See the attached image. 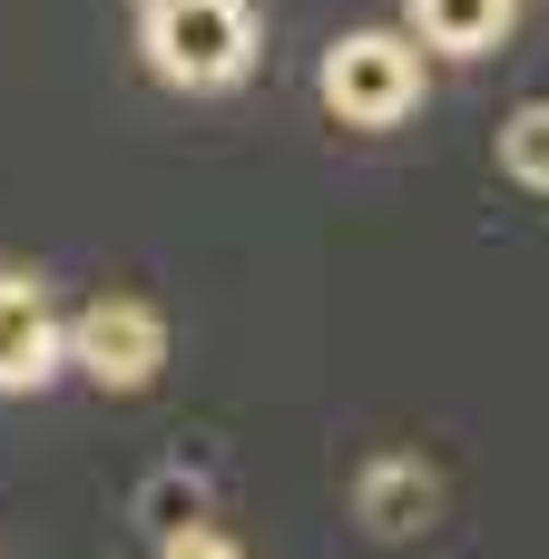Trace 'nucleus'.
<instances>
[{
  "instance_id": "obj_1",
  "label": "nucleus",
  "mask_w": 549,
  "mask_h": 559,
  "mask_svg": "<svg viewBox=\"0 0 549 559\" xmlns=\"http://www.w3.org/2000/svg\"><path fill=\"white\" fill-rule=\"evenodd\" d=\"M138 49L167 88H246L265 29H255V0H167V10H138Z\"/></svg>"
},
{
  "instance_id": "obj_2",
  "label": "nucleus",
  "mask_w": 549,
  "mask_h": 559,
  "mask_svg": "<svg viewBox=\"0 0 549 559\" xmlns=\"http://www.w3.org/2000/svg\"><path fill=\"white\" fill-rule=\"evenodd\" d=\"M314 88H324V108L344 128H403L422 108V88H432V49L413 29H344L324 49Z\"/></svg>"
},
{
  "instance_id": "obj_3",
  "label": "nucleus",
  "mask_w": 549,
  "mask_h": 559,
  "mask_svg": "<svg viewBox=\"0 0 549 559\" xmlns=\"http://www.w3.org/2000/svg\"><path fill=\"white\" fill-rule=\"evenodd\" d=\"M69 364L98 383V393H147L167 373V324L147 295H98L69 314Z\"/></svg>"
},
{
  "instance_id": "obj_4",
  "label": "nucleus",
  "mask_w": 549,
  "mask_h": 559,
  "mask_svg": "<svg viewBox=\"0 0 549 559\" xmlns=\"http://www.w3.org/2000/svg\"><path fill=\"white\" fill-rule=\"evenodd\" d=\"M354 521H363L373 540H422V531L442 521V472L413 462V452H373L363 481H354Z\"/></svg>"
},
{
  "instance_id": "obj_5",
  "label": "nucleus",
  "mask_w": 549,
  "mask_h": 559,
  "mask_svg": "<svg viewBox=\"0 0 549 559\" xmlns=\"http://www.w3.org/2000/svg\"><path fill=\"white\" fill-rule=\"evenodd\" d=\"M59 364H69V324L29 275H0V393H39Z\"/></svg>"
},
{
  "instance_id": "obj_6",
  "label": "nucleus",
  "mask_w": 549,
  "mask_h": 559,
  "mask_svg": "<svg viewBox=\"0 0 549 559\" xmlns=\"http://www.w3.org/2000/svg\"><path fill=\"white\" fill-rule=\"evenodd\" d=\"M403 29L432 59H491L521 29V0H403Z\"/></svg>"
},
{
  "instance_id": "obj_7",
  "label": "nucleus",
  "mask_w": 549,
  "mask_h": 559,
  "mask_svg": "<svg viewBox=\"0 0 549 559\" xmlns=\"http://www.w3.org/2000/svg\"><path fill=\"white\" fill-rule=\"evenodd\" d=\"M501 167H511L521 187H540V197H549V98H530V108L501 118Z\"/></svg>"
},
{
  "instance_id": "obj_8",
  "label": "nucleus",
  "mask_w": 549,
  "mask_h": 559,
  "mask_svg": "<svg viewBox=\"0 0 549 559\" xmlns=\"http://www.w3.org/2000/svg\"><path fill=\"white\" fill-rule=\"evenodd\" d=\"M206 511H196V481L187 472H167V481H147V531L167 540V531H196Z\"/></svg>"
},
{
  "instance_id": "obj_9",
  "label": "nucleus",
  "mask_w": 549,
  "mask_h": 559,
  "mask_svg": "<svg viewBox=\"0 0 549 559\" xmlns=\"http://www.w3.org/2000/svg\"><path fill=\"white\" fill-rule=\"evenodd\" d=\"M157 559H246V550H236L216 521H196V531H167V540H157Z\"/></svg>"
},
{
  "instance_id": "obj_10",
  "label": "nucleus",
  "mask_w": 549,
  "mask_h": 559,
  "mask_svg": "<svg viewBox=\"0 0 549 559\" xmlns=\"http://www.w3.org/2000/svg\"><path fill=\"white\" fill-rule=\"evenodd\" d=\"M138 10H167V0H138Z\"/></svg>"
}]
</instances>
